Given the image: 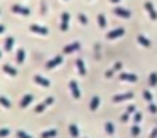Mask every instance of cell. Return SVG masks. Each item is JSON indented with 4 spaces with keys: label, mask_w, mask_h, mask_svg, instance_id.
I'll use <instances>...</instances> for the list:
<instances>
[{
    "label": "cell",
    "mask_w": 157,
    "mask_h": 138,
    "mask_svg": "<svg viewBox=\"0 0 157 138\" xmlns=\"http://www.w3.org/2000/svg\"><path fill=\"white\" fill-rule=\"evenodd\" d=\"M4 30H5V25H4V24H0V34L4 32Z\"/></svg>",
    "instance_id": "obj_5"
},
{
    "label": "cell",
    "mask_w": 157,
    "mask_h": 138,
    "mask_svg": "<svg viewBox=\"0 0 157 138\" xmlns=\"http://www.w3.org/2000/svg\"><path fill=\"white\" fill-rule=\"evenodd\" d=\"M31 30H32V32H36V34H46L44 27H39V25H36V24H34V25H31Z\"/></svg>",
    "instance_id": "obj_2"
},
{
    "label": "cell",
    "mask_w": 157,
    "mask_h": 138,
    "mask_svg": "<svg viewBox=\"0 0 157 138\" xmlns=\"http://www.w3.org/2000/svg\"><path fill=\"white\" fill-rule=\"evenodd\" d=\"M12 12H15V13H22V15H29V13H31V10L25 9V7H22L21 3H14V5H12Z\"/></svg>",
    "instance_id": "obj_1"
},
{
    "label": "cell",
    "mask_w": 157,
    "mask_h": 138,
    "mask_svg": "<svg viewBox=\"0 0 157 138\" xmlns=\"http://www.w3.org/2000/svg\"><path fill=\"white\" fill-rule=\"evenodd\" d=\"M0 12H2V10H0Z\"/></svg>",
    "instance_id": "obj_6"
},
{
    "label": "cell",
    "mask_w": 157,
    "mask_h": 138,
    "mask_svg": "<svg viewBox=\"0 0 157 138\" xmlns=\"http://www.w3.org/2000/svg\"><path fill=\"white\" fill-rule=\"evenodd\" d=\"M12 44H14V37H9V39L5 40V49L10 50L12 49Z\"/></svg>",
    "instance_id": "obj_3"
},
{
    "label": "cell",
    "mask_w": 157,
    "mask_h": 138,
    "mask_svg": "<svg viewBox=\"0 0 157 138\" xmlns=\"http://www.w3.org/2000/svg\"><path fill=\"white\" fill-rule=\"evenodd\" d=\"M17 61H19V62H22V61H24V50H19V54H17Z\"/></svg>",
    "instance_id": "obj_4"
}]
</instances>
